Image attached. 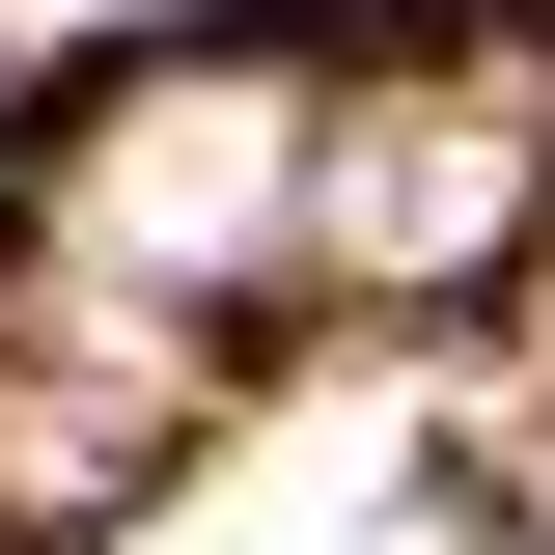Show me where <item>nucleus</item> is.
<instances>
[{
	"label": "nucleus",
	"mask_w": 555,
	"mask_h": 555,
	"mask_svg": "<svg viewBox=\"0 0 555 555\" xmlns=\"http://www.w3.org/2000/svg\"><path fill=\"white\" fill-rule=\"evenodd\" d=\"M278 195H306V139H278V83H139V112L112 139H83V222H112V250H167V278H195V250H250V222Z\"/></svg>",
	"instance_id": "1"
},
{
	"label": "nucleus",
	"mask_w": 555,
	"mask_h": 555,
	"mask_svg": "<svg viewBox=\"0 0 555 555\" xmlns=\"http://www.w3.org/2000/svg\"><path fill=\"white\" fill-rule=\"evenodd\" d=\"M500 195H528V83H444V112H389L334 167V250H473Z\"/></svg>",
	"instance_id": "2"
},
{
	"label": "nucleus",
	"mask_w": 555,
	"mask_h": 555,
	"mask_svg": "<svg viewBox=\"0 0 555 555\" xmlns=\"http://www.w3.org/2000/svg\"><path fill=\"white\" fill-rule=\"evenodd\" d=\"M167 555H306V500H195V528H167Z\"/></svg>",
	"instance_id": "3"
},
{
	"label": "nucleus",
	"mask_w": 555,
	"mask_h": 555,
	"mask_svg": "<svg viewBox=\"0 0 555 555\" xmlns=\"http://www.w3.org/2000/svg\"><path fill=\"white\" fill-rule=\"evenodd\" d=\"M528 500H555V473H528Z\"/></svg>",
	"instance_id": "4"
}]
</instances>
